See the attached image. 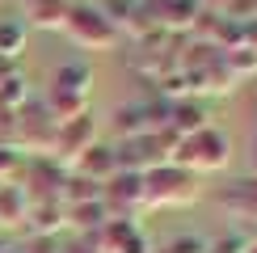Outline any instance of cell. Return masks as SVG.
<instances>
[{"mask_svg": "<svg viewBox=\"0 0 257 253\" xmlns=\"http://www.w3.org/2000/svg\"><path fill=\"white\" fill-rule=\"evenodd\" d=\"M89 89H93V72H89V63H80V59L59 63L55 76H51L47 97H42V105L51 110L55 126L68 122V118H76V114H84V105H89Z\"/></svg>", "mask_w": 257, "mask_h": 253, "instance_id": "6da1fadb", "label": "cell"}, {"mask_svg": "<svg viewBox=\"0 0 257 253\" xmlns=\"http://www.w3.org/2000/svg\"><path fill=\"white\" fill-rule=\"evenodd\" d=\"M198 198V177L173 161L144 173V207H181Z\"/></svg>", "mask_w": 257, "mask_h": 253, "instance_id": "7a4b0ae2", "label": "cell"}, {"mask_svg": "<svg viewBox=\"0 0 257 253\" xmlns=\"http://www.w3.org/2000/svg\"><path fill=\"white\" fill-rule=\"evenodd\" d=\"M228 135L219 131V126H202V131H194V135H186V140H177V148H173V165H181V169H190V173H215V169H223L228 165Z\"/></svg>", "mask_w": 257, "mask_h": 253, "instance_id": "3957f363", "label": "cell"}, {"mask_svg": "<svg viewBox=\"0 0 257 253\" xmlns=\"http://www.w3.org/2000/svg\"><path fill=\"white\" fill-rule=\"evenodd\" d=\"M63 34L76 42V47H84V51H105V47L118 42V26L105 17V9L80 5L76 0V5L68 9V17H63Z\"/></svg>", "mask_w": 257, "mask_h": 253, "instance_id": "277c9868", "label": "cell"}, {"mask_svg": "<svg viewBox=\"0 0 257 253\" xmlns=\"http://www.w3.org/2000/svg\"><path fill=\"white\" fill-rule=\"evenodd\" d=\"M93 144H97V118L84 110V114H76V118H68V122H59V126H55V144H51V156H55L59 165H72V161L84 152V148H93Z\"/></svg>", "mask_w": 257, "mask_h": 253, "instance_id": "5b68a950", "label": "cell"}, {"mask_svg": "<svg viewBox=\"0 0 257 253\" xmlns=\"http://www.w3.org/2000/svg\"><path fill=\"white\" fill-rule=\"evenodd\" d=\"M68 173H76V177H89V182L105 186L114 173H118V156H114V148H105V144H93V148H84V152L76 156V161L68 165Z\"/></svg>", "mask_w": 257, "mask_h": 253, "instance_id": "8992f818", "label": "cell"}, {"mask_svg": "<svg viewBox=\"0 0 257 253\" xmlns=\"http://www.w3.org/2000/svg\"><path fill=\"white\" fill-rule=\"evenodd\" d=\"M68 0H21V21L26 26H42V30H63L68 17Z\"/></svg>", "mask_w": 257, "mask_h": 253, "instance_id": "52a82bcc", "label": "cell"}, {"mask_svg": "<svg viewBox=\"0 0 257 253\" xmlns=\"http://www.w3.org/2000/svg\"><path fill=\"white\" fill-rule=\"evenodd\" d=\"M26 224H30L34 236H55V232L68 224V219H63V203L59 198H38V203H30Z\"/></svg>", "mask_w": 257, "mask_h": 253, "instance_id": "ba28073f", "label": "cell"}, {"mask_svg": "<svg viewBox=\"0 0 257 253\" xmlns=\"http://www.w3.org/2000/svg\"><path fill=\"white\" fill-rule=\"evenodd\" d=\"M165 126L177 140H186V135H194V131H202V126H211V122H207V110H202L198 101H169V122Z\"/></svg>", "mask_w": 257, "mask_h": 253, "instance_id": "9c48e42d", "label": "cell"}, {"mask_svg": "<svg viewBox=\"0 0 257 253\" xmlns=\"http://www.w3.org/2000/svg\"><path fill=\"white\" fill-rule=\"evenodd\" d=\"M63 219H68L72 228L80 232V236H93L105 219H110V211H105L101 198H89V203H72V207H63Z\"/></svg>", "mask_w": 257, "mask_h": 253, "instance_id": "30bf717a", "label": "cell"}, {"mask_svg": "<svg viewBox=\"0 0 257 253\" xmlns=\"http://www.w3.org/2000/svg\"><path fill=\"white\" fill-rule=\"evenodd\" d=\"M26 38H30V26L17 17H0V59L5 63H13L21 51H26Z\"/></svg>", "mask_w": 257, "mask_h": 253, "instance_id": "8fae6325", "label": "cell"}, {"mask_svg": "<svg viewBox=\"0 0 257 253\" xmlns=\"http://www.w3.org/2000/svg\"><path fill=\"white\" fill-rule=\"evenodd\" d=\"M26 211H30V198L21 186H0V224L13 228V224H26Z\"/></svg>", "mask_w": 257, "mask_h": 253, "instance_id": "7c38bea8", "label": "cell"}, {"mask_svg": "<svg viewBox=\"0 0 257 253\" xmlns=\"http://www.w3.org/2000/svg\"><path fill=\"white\" fill-rule=\"evenodd\" d=\"M152 253H207V240H198V236H173L165 249H152Z\"/></svg>", "mask_w": 257, "mask_h": 253, "instance_id": "4fadbf2b", "label": "cell"}, {"mask_svg": "<svg viewBox=\"0 0 257 253\" xmlns=\"http://www.w3.org/2000/svg\"><path fill=\"white\" fill-rule=\"evenodd\" d=\"M21 253H59V249H55V240H51V236H34Z\"/></svg>", "mask_w": 257, "mask_h": 253, "instance_id": "5bb4252c", "label": "cell"}, {"mask_svg": "<svg viewBox=\"0 0 257 253\" xmlns=\"http://www.w3.org/2000/svg\"><path fill=\"white\" fill-rule=\"evenodd\" d=\"M59 253H101V249H97V245H93V240H89V236H80V240H76V245H68V249H59Z\"/></svg>", "mask_w": 257, "mask_h": 253, "instance_id": "9a60e30c", "label": "cell"}, {"mask_svg": "<svg viewBox=\"0 0 257 253\" xmlns=\"http://www.w3.org/2000/svg\"><path fill=\"white\" fill-rule=\"evenodd\" d=\"M198 9H207V13H228L232 0H198Z\"/></svg>", "mask_w": 257, "mask_h": 253, "instance_id": "2e32d148", "label": "cell"}, {"mask_svg": "<svg viewBox=\"0 0 257 253\" xmlns=\"http://www.w3.org/2000/svg\"><path fill=\"white\" fill-rule=\"evenodd\" d=\"M249 169L257 173V140H253V156H249Z\"/></svg>", "mask_w": 257, "mask_h": 253, "instance_id": "e0dca14e", "label": "cell"}, {"mask_svg": "<svg viewBox=\"0 0 257 253\" xmlns=\"http://www.w3.org/2000/svg\"><path fill=\"white\" fill-rule=\"evenodd\" d=\"M244 253H257V240H249V245H244Z\"/></svg>", "mask_w": 257, "mask_h": 253, "instance_id": "ac0fdd59", "label": "cell"}, {"mask_svg": "<svg viewBox=\"0 0 257 253\" xmlns=\"http://www.w3.org/2000/svg\"><path fill=\"white\" fill-rule=\"evenodd\" d=\"M0 253H21V249H13V245H0Z\"/></svg>", "mask_w": 257, "mask_h": 253, "instance_id": "d6986e66", "label": "cell"}, {"mask_svg": "<svg viewBox=\"0 0 257 253\" xmlns=\"http://www.w3.org/2000/svg\"><path fill=\"white\" fill-rule=\"evenodd\" d=\"M72 5H76V0H72Z\"/></svg>", "mask_w": 257, "mask_h": 253, "instance_id": "ffe728a7", "label": "cell"}]
</instances>
